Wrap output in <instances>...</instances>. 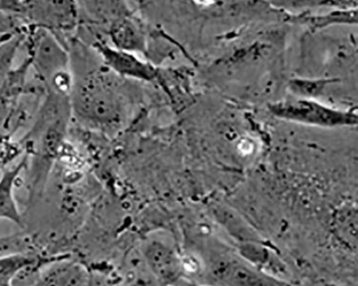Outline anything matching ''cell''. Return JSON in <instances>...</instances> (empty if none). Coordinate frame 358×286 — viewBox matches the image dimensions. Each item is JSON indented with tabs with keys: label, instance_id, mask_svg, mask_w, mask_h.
Instances as JSON below:
<instances>
[{
	"label": "cell",
	"instance_id": "obj_5",
	"mask_svg": "<svg viewBox=\"0 0 358 286\" xmlns=\"http://www.w3.org/2000/svg\"><path fill=\"white\" fill-rule=\"evenodd\" d=\"M27 82L26 73L22 69L15 68L0 89V141L12 135L13 119Z\"/></svg>",
	"mask_w": 358,
	"mask_h": 286
},
{
	"label": "cell",
	"instance_id": "obj_2",
	"mask_svg": "<svg viewBox=\"0 0 358 286\" xmlns=\"http://www.w3.org/2000/svg\"><path fill=\"white\" fill-rule=\"evenodd\" d=\"M0 10L18 19L27 29L49 33L67 50L80 24L77 2L0 0Z\"/></svg>",
	"mask_w": 358,
	"mask_h": 286
},
{
	"label": "cell",
	"instance_id": "obj_9",
	"mask_svg": "<svg viewBox=\"0 0 358 286\" xmlns=\"http://www.w3.org/2000/svg\"><path fill=\"white\" fill-rule=\"evenodd\" d=\"M40 257L35 254H15L0 257V286H13L17 276L36 267Z\"/></svg>",
	"mask_w": 358,
	"mask_h": 286
},
{
	"label": "cell",
	"instance_id": "obj_10",
	"mask_svg": "<svg viewBox=\"0 0 358 286\" xmlns=\"http://www.w3.org/2000/svg\"><path fill=\"white\" fill-rule=\"evenodd\" d=\"M28 29L16 17L0 10V45L25 35Z\"/></svg>",
	"mask_w": 358,
	"mask_h": 286
},
{
	"label": "cell",
	"instance_id": "obj_8",
	"mask_svg": "<svg viewBox=\"0 0 358 286\" xmlns=\"http://www.w3.org/2000/svg\"><path fill=\"white\" fill-rule=\"evenodd\" d=\"M87 276L79 264L57 263L44 273L34 286H86Z\"/></svg>",
	"mask_w": 358,
	"mask_h": 286
},
{
	"label": "cell",
	"instance_id": "obj_4",
	"mask_svg": "<svg viewBox=\"0 0 358 286\" xmlns=\"http://www.w3.org/2000/svg\"><path fill=\"white\" fill-rule=\"evenodd\" d=\"M94 47L107 68L115 75L148 82L157 77L156 68L152 64L141 61L134 53L116 49L99 41Z\"/></svg>",
	"mask_w": 358,
	"mask_h": 286
},
{
	"label": "cell",
	"instance_id": "obj_7",
	"mask_svg": "<svg viewBox=\"0 0 358 286\" xmlns=\"http://www.w3.org/2000/svg\"><path fill=\"white\" fill-rule=\"evenodd\" d=\"M28 156L13 168L4 172L0 178V219H6L19 226L22 225V215L15 199V187L21 172L26 167Z\"/></svg>",
	"mask_w": 358,
	"mask_h": 286
},
{
	"label": "cell",
	"instance_id": "obj_6",
	"mask_svg": "<svg viewBox=\"0 0 358 286\" xmlns=\"http://www.w3.org/2000/svg\"><path fill=\"white\" fill-rule=\"evenodd\" d=\"M108 36L113 47L134 52H144L146 38L141 25L131 15L115 22L108 28Z\"/></svg>",
	"mask_w": 358,
	"mask_h": 286
},
{
	"label": "cell",
	"instance_id": "obj_1",
	"mask_svg": "<svg viewBox=\"0 0 358 286\" xmlns=\"http://www.w3.org/2000/svg\"><path fill=\"white\" fill-rule=\"evenodd\" d=\"M70 96L72 116L83 125L113 129L123 123L126 109L122 97L101 74H73Z\"/></svg>",
	"mask_w": 358,
	"mask_h": 286
},
{
	"label": "cell",
	"instance_id": "obj_3",
	"mask_svg": "<svg viewBox=\"0 0 358 286\" xmlns=\"http://www.w3.org/2000/svg\"><path fill=\"white\" fill-rule=\"evenodd\" d=\"M140 252L149 271L159 281L175 283L184 274L182 259L168 240L149 238L141 246Z\"/></svg>",
	"mask_w": 358,
	"mask_h": 286
}]
</instances>
